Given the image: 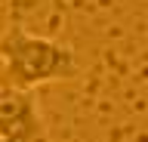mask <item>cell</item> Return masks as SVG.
<instances>
[{"mask_svg":"<svg viewBox=\"0 0 148 142\" xmlns=\"http://www.w3.org/2000/svg\"><path fill=\"white\" fill-rule=\"evenodd\" d=\"M0 65H3L0 86L16 90H37L43 84L71 80L80 71L77 56L68 47L49 37L28 34L22 28H9L0 37Z\"/></svg>","mask_w":148,"mask_h":142,"instance_id":"cell-1","label":"cell"},{"mask_svg":"<svg viewBox=\"0 0 148 142\" xmlns=\"http://www.w3.org/2000/svg\"><path fill=\"white\" fill-rule=\"evenodd\" d=\"M0 80H3V65H0Z\"/></svg>","mask_w":148,"mask_h":142,"instance_id":"cell-3","label":"cell"},{"mask_svg":"<svg viewBox=\"0 0 148 142\" xmlns=\"http://www.w3.org/2000/svg\"><path fill=\"white\" fill-rule=\"evenodd\" d=\"M0 139L46 142V127L37 108L34 90L0 86Z\"/></svg>","mask_w":148,"mask_h":142,"instance_id":"cell-2","label":"cell"},{"mask_svg":"<svg viewBox=\"0 0 148 142\" xmlns=\"http://www.w3.org/2000/svg\"><path fill=\"white\" fill-rule=\"evenodd\" d=\"M0 142H9V139H0Z\"/></svg>","mask_w":148,"mask_h":142,"instance_id":"cell-4","label":"cell"}]
</instances>
